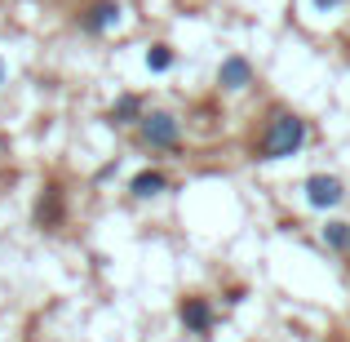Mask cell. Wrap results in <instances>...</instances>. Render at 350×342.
<instances>
[{
	"label": "cell",
	"mask_w": 350,
	"mask_h": 342,
	"mask_svg": "<svg viewBox=\"0 0 350 342\" xmlns=\"http://www.w3.org/2000/svg\"><path fill=\"white\" fill-rule=\"evenodd\" d=\"M319 236H324V245L333 249V254L350 258V223H342V218H328V223L319 227Z\"/></svg>",
	"instance_id": "cell-11"
},
{
	"label": "cell",
	"mask_w": 350,
	"mask_h": 342,
	"mask_svg": "<svg viewBox=\"0 0 350 342\" xmlns=\"http://www.w3.org/2000/svg\"><path fill=\"white\" fill-rule=\"evenodd\" d=\"M306 143H310V125L306 120H301L297 112H288V107H271L262 134H257V143H253V160L257 164L293 160V156H301Z\"/></svg>",
	"instance_id": "cell-1"
},
{
	"label": "cell",
	"mask_w": 350,
	"mask_h": 342,
	"mask_svg": "<svg viewBox=\"0 0 350 342\" xmlns=\"http://www.w3.org/2000/svg\"><path fill=\"white\" fill-rule=\"evenodd\" d=\"M120 173V160H111V164H103V169H98V182H107V178H116Z\"/></svg>",
	"instance_id": "cell-14"
},
{
	"label": "cell",
	"mask_w": 350,
	"mask_h": 342,
	"mask_svg": "<svg viewBox=\"0 0 350 342\" xmlns=\"http://www.w3.org/2000/svg\"><path fill=\"white\" fill-rule=\"evenodd\" d=\"M178 320H182V329H187L191 338H208L217 329V311H213V302H208L204 293H187V298L178 302Z\"/></svg>",
	"instance_id": "cell-4"
},
{
	"label": "cell",
	"mask_w": 350,
	"mask_h": 342,
	"mask_svg": "<svg viewBox=\"0 0 350 342\" xmlns=\"http://www.w3.org/2000/svg\"><path fill=\"white\" fill-rule=\"evenodd\" d=\"M173 67H178V49H173L169 40L146 45V71H151V76H169Z\"/></svg>",
	"instance_id": "cell-10"
},
{
	"label": "cell",
	"mask_w": 350,
	"mask_h": 342,
	"mask_svg": "<svg viewBox=\"0 0 350 342\" xmlns=\"http://www.w3.org/2000/svg\"><path fill=\"white\" fill-rule=\"evenodd\" d=\"M169 191H178V187H173V178L164 169H137L133 178H129V196L133 200H160V196H169Z\"/></svg>",
	"instance_id": "cell-8"
},
{
	"label": "cell",
	"mask_w": 350,
	"mask_h": 342,
	"mask_svg": "<svg viewBox=\"0 0 350 342\" xmlns=\"http://www.w3.org/2000/svg\"><path fill=\"white\" fill-rule=\"evenodd\" d=\"M5 80H9V67H5V58H0V89H5Z\"/></svg>",
	"instance_id": "cell-15"
},
{
	"label": "cell",
	"mask_w": 350,
	"mask_h": 342,
	"mask_svg": "<svg viewBox=\"0 0 350 342\" xmlns=\"http://www.w3.org/2000/svg\"><path fill=\"white\" fill-rule=\"evenodd\" d=\"M253 80H257V71L244 53H226L217 62V89L222 94H244V89H253Z\"/></svg>",
	"instance_id": "cell-7"
},
{
	"label": "cell",
	"mask_w": 350,
	"mask_h": 342,
	"mask_svg": "<svg viewBox=\"0 0 350 342\" xmlns=\"http://www.w3.org/2000/svg\"><path fill=\"white\" fill-rule=\"evenodd\" d=\"M301 200L310 209H337V205H346V182L337 173H310L301 182Z\"/></svg>",
	"instance_id": "cell-5"
},
{
	"label": "cell",
	"mask_w": 350,
	"mask_h": 342,
	"mask_svg": "<svg viewBox=\"0 0 350 342\" xmlns=\"http://www.w3.org/2000/svg\"><path fill=\"white\" fill-rule=\"evenodd\" d=\"M36 227L40 231H58V227H67V187L62 182H44V191H40V200H36Z\"/></svg>",
	"instance_id": "cell-6"
},
{
	"label": "cell",
	"mask_w": 350,
	"mask_h": 342,
	"mask_svg": "<svg viewBox=\"0 0 350 342\" xmlns=\"http://www.w3.org/2000/svg\"><path fill=\"white\" fill-rule=\"evenodd\" d=\"M244 298H248V289H244V284H235V289H226V307H239Z\"/></svg>",
	"instance_id": "cell-13"
},
{
	"label": "cell",
	"mask_w": 350,
	"mask_h": 342,
	"mask_svg": "<svg viewBox=\"0 0 350 342\" xmlns=\"http://www.w3.org/2000/svg\"><path fill=\"white\" fill-rule=\"evenodd\" d=\"M346 0H310V9H319V14H337Z\"/></svg>",
	"instance_id": "cell-12"
},
{
	"label": "cell",
	"mask_w": 350,
	"mask_h": 342,
	"mask_svg": "<svg viewBox=\"0 0 350 342\" xmlns=\"http://www.w3.org/2000/svg\"><path fill=\"white\" fill-rule=\"evenodd\" d=\"M142 112H146V98L133 94V89H124V94H116L111 112H107V125L129 129V125H137V120H142Z\"/></svg>",
	"instance_id": "cell-9"
},
{
	"label": "cell",
	"mask_w": 350,
	"mask_h": 342,
	"mask_svg": "<svg viewBox=\"0 0 350 342\" xmlns=\"http://www.w3.org/2000/svg\"><path fill=\"white\" fill-rule=\"evenodd\" d=\"M137 143L146 147V151H160V156H182V147H187V129H182V116L173 112H142L137 120Z\"/></svg>",
	"instance_id": "cell-2"
},
{
	"label": "cell",
	"mask_w": 350,
	"mask_h": 342,
	"mask_svg": "<svg viewBox=\"0 0 350 342\" xmlns=\"http://www.w3.org/2000/svg\"><path fill=\"white\" fill-rule=\"evenodd\" d=\"M120 23H124V5H120V0H89V5L80 9V32L98 36V40L111 36Z\"/></svg>",
	"instance_id": "cell-3"
}]
</instances>
